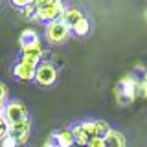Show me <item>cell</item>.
Returning a JSON list of instances; mask_svg holds the SVG:
<instances>
[{
	"label": "cell",
	"mask_w": 147,
	"mask_h": 147,
	"mask_svg": "<svg viewBox=\"0 0 147 147\" xmlns=\"http://www.w3.org/2000/svg\"><path fill=\"white\" fill-rule=\"evenodd\" d=\"M72 147H86V145H76V144H74V145H72Z\"/></svg>",
	"instance_id": "d4e9b609"
},
{
	"label": "cell",
	"mask_w": 147,
	"mask_h": 147,
	"mask_svg": "<svg viewBox=\"0 0 147 147\" xmlns=\"http://www.w3.org/2000/svg\"><path fill=\"white\" fill-rule=\"evenodd\" d=\"M114 96H116L119 105H129L136 99L138 96V79L134 77V74H127L123 76L119 83L114 88Z\"/></svg>",
	"instance_id": "6da1fadb"
},
{
	"label": "cell",
	"mask_w": 147,
	"mask_h": 147,
	"mask_svg": "<svg viewBox=\"0 0 147 147\" xmlns=\"http://www.w3.org/2000/svg\"><path fill=\"white\" fill-rule=\"evenodd\" d=\"M44 35H46V40H48L50 44L59 46V44H64L72 37V30L59 18V20H53V22H48V24H46Z\"/></svg>",
	"instance_id": "7a4b0ae2"
},
{
	"label": "cell",
	"mask_w": 147,
	"mask_h": 147,
	"mask_svg": "<svg viewBox=\"0 0 147 147\" xmlns=\"http://www.w3.org/2000/svg\"><path fill=\"white\" fill-rule=\"evenodd\" d=\"M0 147H18L17 145V142H15V138H13L11 134H7L6 138H4L2 142H0Z\"/></svg>",
	"instance_id": "ffe728a7"
},
{
	"label": "cell",
	"mask_w": 147,
	"mask_h": 147,
	"mask_svg": "<svg viewBox=\"0 0 147 147\" xmlns=\"http://www.w3.org/2000/svg\"><path fill=\"white\" fill-rule=\"evenodd\" d=\"M86 147H105V142H103L101 136H96V138H92V140H88Z\"/></svg>",
	"instance_id": "44dd1931"
},
{
	"label": "cell",
	"mask_w": 147,
	"mask_h": 147,
	"mask_svg": "<svg viewBox=\"0 0 147 147\" xmlns=\"http://www.w3.org/2000/svg\"><path fill=\"white\" fill-rule=\"evenodd\" d=\"M103 142H105V147H127L125 134H123L121 131H118V129H112V127H110V131L103 136Z\"/></svg>",
	"instance_id": "9c48e42d"
},
{
	"label": "cell",
	"mask_w": 147,
	"mask_h": 147,
	"mask_svg": "<svg viewBox=\"0 0 147 147\" xmlns=\"http://www.w3.org/2000/svg\"><path fill=\"white\" fill-rule=\"evenodd\" d=\"M70 131L74 134V144H76V145H86V144H88L90 138L85 134V131H83V127H81V121L74 123V125L70 127Z\"/></svg>",
	"instance_id": "8fae6325"
},
{
	"label": "cell",
	"mask_w": 147,
	"mask_h": 147,
	"mask_svg": "<svg viewBox=\"0 0 147 147\" xmlns=\"http://www.w3.org/2000/svg\"><path fill=\"white\" fill-rule=\"evenodd\" d=\"M4 119H6L7 127H13V125H18V123L26 121L28 118V109L24 107V103L18 99H9L6 105H4V112H2Z\"/></svg>",
	"instance_id": "3957f363"
},
{
	"label": "cell",
	"mask_w": 147,
	"mask_h": 147,
	"mask_svg": "<svg viewBox=\"0 0 147 147\" xmlns=\"http://www.w3.org/2000/svg\"><path fill=\"white\" fill-rule=\"evenodd\" d=\"M57 77H59L57 66L52 64V63H48V61H42L39 66L35 68L33 81L39 86H42V88H48V86H53L55 83H57Z\"/></svg>",
	"instance_id": "277c9868"
},
{
	"label": "cell",
	"mask_w": 147,
	"mask_h": 147,
	"mask_svg": "<svg viewBox=\"0 0 147 147\" xmlns=\"http://www.w3.org/2000/svg\"><path fill=\"white\" fill-rule=\"evenodd\" d=\"M11 4L15 7H18V9H24L26 6H30V4H31V0H11Z\"/></svg>",
	"instance_id": "7402d4cb"
},
{
	"label": "cell",
	"mask_w": 147,
	"mask_h": 147,
	"mask_svg": "<svg viewBox=\"0 0 147 147\" xmlns=\"http://www.w3.org/2000/svg\"><path fill=\"white\" fill-rule=\"evenodd\" d=\"M145 20H147V9H145Z\"/></svg>",
	"instance_id": "484cf974"
},
{
	"label": "cell",
	"mask_w": 147,
	"mask_h": 147,
	"mask_svg": "<svg viewBox=\"0 0 147 147\" xmlns=\"http://www.w3.org/2000/svg\"><path fill=\"white\" fill-rule=\"evenodd\" d=\"M7 134H9V127H7V123H6V119H4V116L0 114V142H2Z\"/></svg>",
	"instance_id": "d6986e66"
},
{
	"label": "cell",
	"mask_w": 147,
	"mask_h": 147,
	"mask_svg": "<svg viewBox=\"0 0 147 147\" xmlns=\"http://www.w3.org/2000/svg\"><path fill=\"white\" fill-rule=\"evenodd\" d=\"M52 140L55 142L57 147H72L74 145V134H72L70 129H63V131L55 132Z\"/></svg>",
	"instance_id": "30bf717a"
},
{
	"label": "cell",
	"mask_w": 147,
	"mask_h": 147,
	"mask_svg": "<svg viewBox=\"0 0 147 147\" xmlns=\"http://www.w3.org/2000/svg\"><path fill=\"white\" fill-rule=\"evenodd\" d=\"M2 112H4V105L0 103V114H2Z\"/></svg>",
	"instance_id": "cb8c5ba5"
},
{
	"label": "cell",
	"mask_w": 147,
	"mask_h": 147,
	"mask_svg": "<svg viewBox=\"0 0 147 147\" xmlns=\"http://www.w3.org/2000/svg\"><path fill=\"white\" fill-rule=\"evenodd\" d=\"M72 33L76 37H86L90 33V20H88V17L81 18L77 24H74L72 26Z\"/></svg>",
	"instance_id": "4fadbf2b"
},
{
	"label": "cell",
	"mask_w": 147,
	"mask_h": 147,
	"mask_svg": "<svg viewBox=\"0 0 147 147\" xmlns=\"http://www.w3.org/2000/svg\"><path fill=\"white\" fill-rule=\"evenodd\" d=\"M37 40H40L39 33H37L35 30H24L20 33V37H18V44H20V48H24V46H30L37 42Z\"/></svg>",
	"instance_id": "7c38bea8"
},
{
	"label": "cell",
	"mask_w": 147,
	"mask_h": 147,
	"mask_svg": "<svg viewBox=\"0 0 147 147\" xmlns=\"http://www.w3.org/2000/svg\"><path fill=\"white\" fill-rule=\"evenodd\" d=\"M30 132H31V118H28L26 121L18 123V125L9 127V134L15 138L17 145H24L30 140Z\"/></svg>",
	"instance_id": "8992f818"
},
{
	"label": "cell",
	"mask_w": 147,
	"mask_h": 147,
	"mask_svg": "<svg viewBox=\"0 0 147 147\" xmlns=\"http://www.w3.org/2000/svg\"><path fill=\"white\" fill-rule=\"evenodd\" d=\"M9 101V86L4 81H0V103L6 105Z\"/></svg>",
	"instance_id": "2e32d148"
},
{
	"label": "cell",
	"mask_w": 147,
	"mask_h": 147,
	"mask_svg": "<svg viewBox=\"0 0 147 147\" xmlns=\"http://www.w3.org/2000/svg\"><path fill=\"white\" fill-rule=\"evenodd\" d=\"M138 94L147 99V74L142 77V79H138Z\"/></svg>",
	"instance_id": "e0dca14e"
},
{
	"label": "cell",
	"mask_w": 147,
	"mask_h": 147,
	"mask_svg": "<svg viewBox=\"0 0 147 147\" xmlns=\"http://www.w3.org/2000/svg\"><path fill=\"white\" fill-rule=\"evenodd\" d=\"M50 0H31V4H33V6L39 9V7H42V6H46V4H48Z\"/></svg>",
	"instance_id": "603a6c76"
},
{
	"label": "cell",
	"mask_w": 147,
	"mask_h": 147,
	"mask_svg": "<svg viewBox=\"0 0 147 147\" xmlns=\"http://www.w3.org/2000/svg\"><path fill=\"white\" fill-rule=\"evenodd\" d=\"M35 68L33 64L30 63H24V61H18L15 66H13V74L18 81H33L35 77Z\"/></svg>",
	"instance_id": "ba28073f"
},
{
	"label": "cell",
	"mask_w": 147,
	"mask_h": 147,
	"mask_svg": "<svg viewBox=\"0 0 147 147\" xmlns=\"http://www.w3.org/2000/svg\"><path fill=\"white\" fill-rule=\"evenodd\" d=\"M81 127H83V131H85V134L90 138H96L98 134H96V125H94V121H90V119H85V121H81Z\"/></svg>",
	"instance_id": "9a60e30c"
},
{
	"label": "cell",
	"mask_w": 147,
	"mask_h": 147,
	"mask_svg": "<svg viewBox=\"0 0 147 147\" xmlns=\"http://www.w3.org/2000/svg\"><path fill=\"white\" fill-rule=\"evenodd\" d=\"M85 17L86 15H85V11H83L81 7H77V6H64V11H63V15H61V20L72 30V26L77 24V22H79L81 18H85Z\"/></svg>",
	"instance_id": "52a82bcc"
},
{
	"label": "cell",
	"mask_w": 147,
	"mask_h": 147,
	"mask_svg": "<svg viewBox=\"0 0 147 147\" xmlns=\"http://www.w3.org/2000/svg\"><path fill=\"white\" fill-rule=\"evenodd\" d=\"M94 125H96V134L103 138L107 132L110 131V125H109V121H105V119H96L94 121Z\"/></svg>",
	"instance_id": "5bb4252c"
},
{
	"label": "cell",
	"mask_w": 147,
	"mask_h": 147,
	"mask_svg": "<svg viewBox=\"0 0 147 147\" xmlns=\"http://www.w3.org/2000/svg\"><path fill=\"white\" fill-rule=\"evenodd\" d=\"M22 15H24L26 18H37V7L33 6V4H30V6H26L24 9H20Z\"/></svg>",
	"instance_id": "ac0fdd59"
},
{
	"label": "cell",
	"mask_w": 147,
	"mask_h": 147,
	"mask_svg": "<svg viewBox=\"0 0 147 147\" xmlns=\"http://www.w3.org/2000/svg\"><path fill=\"white\" fill-rule=\"evenodd\" d=\"M63 11H64V0H50L46 6L37 9V18L42 20L44 24H48V22L59 20Z\"/></svg>",
	"instance_id": "5b68a950"
},
{
	"label": "cell",
	"mask_w": 147,
	"mask_h": 147,
	"mask_svg": "<svg viewBox=\"0 0 147 147\" xmlns=\"http://www.w3.org/2000/svg\"><path fill=\"white\" fill-rule=\"evenodd\" d=\"M0 4H2V0H0Z\"/></svg>",
	"instance_id": "4316f807"
}]
</instances>
